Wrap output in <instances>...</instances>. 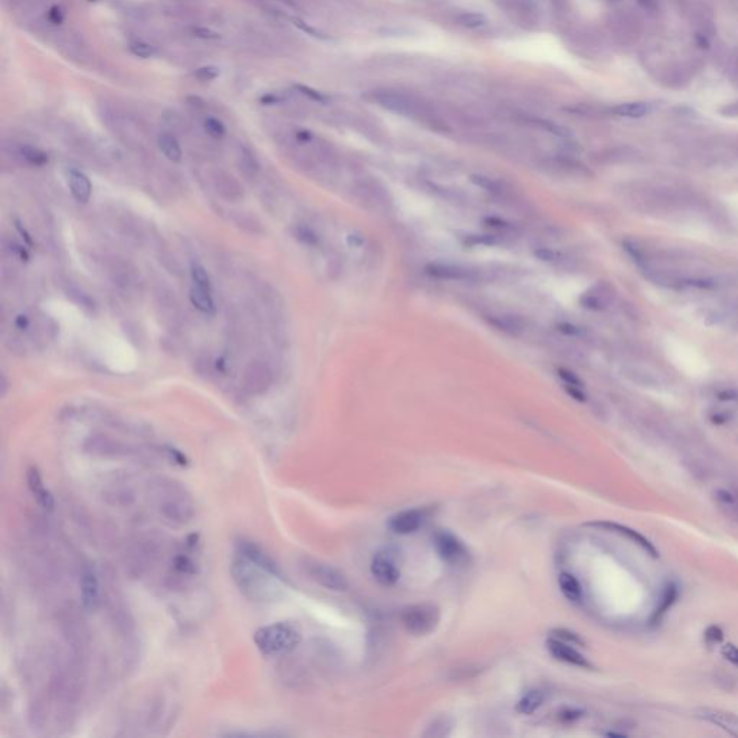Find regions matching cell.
<instances>
[{"label":"cell","mask_w":738,"mask_h":738,"mask_svg":"<svg viewBox=\"0 0 738 738\" xmlns=\"http://www.w3.org/2000/svg\"><path fill=\"white\" fill-rule=\"evenodd\" d=\"M642 61L647 71L662 85L672 90L687 87L698 69V58L694 54H678L671 46L654 42L645 46Z\"/></svg>","instance_id":"6da1fadb"},{"label":"cell","mask_w":738,"mask_h":738,"mask_svg":"<svg viewBox=\"0 0 738 738\" xmlns=\"http://www.w3.org/2000/svg\"><path fill=\"white\" fill-rule=\"evenodd\" d=\"M230 571L240 593L257 603L274 600L278 594V582H283L280 577L237 552L233 557Z\"/></svg>","instance_id":"7a4b0ae2"},{"label":"cell","mask_w":738,"mask_h":738,"mask_svg":"<svg viewBox=\"0 0 738 738\" xmlns=\"http://www.w3.org/2000/svg\"><path fill=\"white\" fill-rule=\"evenodd\" d=\"M300 640V629L290 622H278L260 627L254 633V643L264 656L286 655L296 649Z\"/></svg>","instance_id":"3957f363"},{"label":"cell","mask_w":738,"mask_h":738,"mask_svg":"<svg viewBox=\"0 0 738 738\" xmlns=\"http://www.w3.org/2000/svg\"><path fill=\"white\" fill-rule=\"evenodd\" d=\"M369 98L375 101L385 110L404 117L418 118L423 123L434 113V109H431L423 98H420L408 91L394 89H378L369 93Z\"/></svg>","instance_id":"277c9868"},{"label":"cell","mask_w":738,"mask_h":738,"mask_svg":"<svg viewBox=\"0 0 738 738\" xmlns=\"http://www.w3.org/2000/svg\"><path fill=\"white\" fill-rule=\"evenodd\" d=\"M607 28L610 37L619 46H635L643 33L640 17L627 9L613 10L607 17Z\"/></svg>","instance_id":"5b68a950"},{"label":"cell","mask_w":738,"mask_h":738,"mask_svg":"<svg viewBox=\"0 0 738 738\" xmlns=\"http://www.w3.org/2000/svg\"><path fill=\"white\" fill-rule=\"evenodd\" d=\"M564 41L575 55L584 60H599L606 52V42L602 33L587 25L570 26Z\"/></svg>","instance_id":"8992f818"},{"label":"cell","mask_w":738,"mask_h":738,"mask_svg":"<svg viewBox=\"0 0 738 738\" xmlns=\"http://www.w3.org/2000/svg\"><path fill=\"white\" fill-rule=\"evenodd\" d=\"M401 622L408 633L427 636L435 630L440 622V609L433 603L413 604L401 611Z\"/></svg>","instance_id":"52a82bcc"},{"label":"cell","mask_w":738,"mask_h":738,"mask_svg":"<svg viewBox=\"0 0 738 738\" xmlns=\"http://www.w3.org/2000/svg\"><path fill=\"white\" fill-rule=\"evenodd\" d=\"M509 21L523 29H535L539 24V13L534 0H494Z\"/></svg>","instance_id":"ba28073f"},{"label":"cell","mask_w":738,"mask_h":738,"mask_svg":"<svg viewBox=\"0 0 738 738\" xmlns=\"http://www.w3.org/2000/svg\"><path fill=\"white\" fill-rule=\"evenodd\" d=\"M305 570L307 575L319 586L332 590V591H345L349 586L348 579L342 571L332 567L321 561L309 559L305 562Z\"/></svg>","instance_id":"9c48e42d"},{"label":"cell","mask_w":738,"mask_h":738,"mask_svg":"<svg viewBox=\"0 0 738 738\" xmlns=\"http://www.w3.org/2000/svg\"><path fill=\"white\" fill-rule=\"evenodd\" d=\"M235 552L283 579V574H281V570L274 558L257 542L247 538H240L235 542Z\"/></svg>","instance_id":"30bf717a"},{"label":"cell","mask_w":738,"mask_h":738,"mask_svg":"<svg viewBox=\"0 0 738 738\" xmlns=\"http://www.w3.org/2000/svg\"><path fill=\"white\" fill-rule=\"evenodd\" d=\"M161 501V511L168 519L183 523L192 516V506L182 489L177 486L168 487V495L162 496Z\"/></svg>","instance_id":"8fae6325"},{"label":"cell","mask_w":738,"mask_h":738,"mask_svg":"<svg viewBox=\"0 0 738 738\" xmlns=\"http://www.w3.org/2000/svg\"><path fill=\"white\" fill-rule=\"evenodd\" d=\"M426 273L435 278L443 281H478L480 278V273L471 267H466L462 264H450V262H431L426 267Z\"/></svg>","instance_id":"7c38bea8"},{"label":"cell","mask_w":738,"mask_h":738,"mask_svg":"<svg viewBox=\"0 0 738 738\" xmlns=\"http://www.w3.org/2000/svg\"><path fill=\"white\" fill-rule=\"evenodd\" d=\"M273 382V372L262 361H251L244 369V386L251 394L266 393Z\"/></svg>","instance_id":"4fadbf2b"},{"label":"cell","mask_w":738,"mask_h":738,"mask_svg":"<svg viewBox=\"0 0 738 738\" xmlns=\"http://www.w3.org/2000/svg\"><path fill=\"white\" fill-rule=\"evenodd\" d=\"M434 542H435V548H437L438 555H440L444 561H447L449 564L459 566L469 557L465 543L458 537H454L450 532L443 531V532L435 534Z\"/></svg>","instance_id":"5bb4252c"},{"label":"cell","mask_w":738,"mask_h":738,"mask_svg":"<svg viewBox=\"0 0 738 738\" xmlns=\"http://www.w3.org/2000/svg\"><path fill=\"white\" fill-rule=\"evenodd\" d=\"M371 573L377 582L384 587L394 586L401 575L397 561L388 551L375 554L371 562Z\"/></svg>","instance_id":"9a60e30c"},{"label":"cell","mask_w":738,"mask_h":738,"mask_svg":"<svg viewBox=\"0 0 738 738\" xmlns=\"http://www.w3.org/2000/svg\"><path fill=\"white\" fill-rule=\"evenodd\" d=\"M355 195L361 202L371 208H386L391 204L388 189L372 179H365L355 185Z\"/></svg>","instance_id":"2e32d148"},{"label":"cell","mask_w":738,"mask_h":738,"mask_svg":"<svg viewBox=\"0 0 738 738\" xmlns=\"http://www.w3.org/2000/svg\"><path fill=\"white\" fill-rule=\"evenodd\" d=\"M587 526H594V528H602L604 531H609V532H614V534H619L624 538H627L630 542L636 543L638 547H640L643 551H646V554L652 555L654 558H656L659 555L656 547L654 546L652 542H650L646 537H643L642 534H639L638 531L629 528V526L626 525H620V523H616V522H607V521H603V522H590V523H586Z\"/></svg>","instance_id":"e0dca14e"},{"label":"cell","mask_w":738,"mask_h":738,"mask_svg":"<svg viewBox=\"0 0 738 738\" xmlns=\"http://www.w3.org/2000/svg\"><path fill=\"white\" fill-rule=\"evenodd\" d=\"M547 647L550 650V654L555 659H558L561 662H566V663L577 666V667H583V669H590V671L594 669L593 663L590 660H587V658L579 654L578 650L574 649L573 645H570V643H566V642H562L559 639L551 638L547 642Z\"/></svg>","instance_id":"ac0fdd59"},{"label":"cell","mask_w":738,"mask_h":738,"mask_svg":"<svg viewBox=\"0 0 738 738\" xmlns=\"http://www.w3.org/2000/svg\"><path fill=\"white\" fill-rule=\"evenodd\" d=\"M487 322L499 332L512 338H521L525 335V332L528 330V323H526L522 316L512 313L490 314L487 316Z\"/></svg>","instance_id":"d6986e66"},{"label":"cell","mask_w":738,"mask_h":738,"mask_svg":"<svg viewBox=\"0 0 738 738\" xmlns=\"http://www.w3.org/2000/svg\"><path fill=\"white\" fill-rule=\"evenodd\" d=\"M613 300H614L613 287L607 283H597L595 286L588 289L582 296V298H579V303H582L583 307L588 310L600 312V310L607 309L613 303Z\"/></svg>","instance_id":"ffe728a7"},{"label":"cell","mask_w":738,"mask_h":738,"mask_svg":"<svg viewBox=\"0 0 738 738\" xmlns=\"http://www.w3.org/2000/svg\"><path fill=\"white\" fill-rule=\"evenodd\" d=\"M426 521V512L421 509H408V511H402L391 518L390 526L391 530L397 534L406 535L415 532L421 525Z\"/></svg>","instance_id":"44dd1931"},{"label":"cell","mask_w":738,"mask_h":738,"mask_svg":"<svg viewBox=\"0 0 738 738\" xmlns=\"http://www.w3.org/2000/svg\"><path fill=\"white\" fill-rule=\"evenodd\" d=\"M81 602L87 610H96L100 602V584L94 570L85 568L80 579Z\"/></svg>","instance_id":"7402d4cb"},{"label":"cell","mask_w":738,"mask_h":738,"mask_svg":"<svg viewBox=\"0 0 738 738\" xmlns=\"http://www.w3.org/2000/svg\"><path fill=\"white\" fill-rule=\"evenodd\" d=\"M26 480H28V487L32 492L33 498L37 499V502L45 509H54V506H55L54 496H52L51 492L45 487L42 476H41V471H39L38 467L30 466L28 469Z\"/></svg>","instance_id":"603a6c76"},{"label":"cell","mask_w":738,"mask_h":738,"mask_svg":"<svg viewBox=\"0 0 738 738\" xmlns=\"http://www.w3.org/2000/svg\"><path fill=\"white\" fill-rule=\"evenodd\" d=\"M515 120H516V123H521V125H523V126L542 130V132L550 133V134H552V136H555L558 138H562V140H570L571 138V132L568 129H566L564 126L557 125V123H554L551 120L537 117V116H530V114H518Z\"/></svg>","instance_id":"cb8c5ba5"},{"label":"cell","mask_w":738,"mask_h":738,"mask_svg":"<svg viewBox=\"0 0 738 738\" xmlns=\"http://www.w3.org/2000/svg\"><path fill=\"white\" fill-rule=\"evenodd\" d=\"M214 186L218 192V195L228 202H238L244 197V189L241 183L234 177H231V174L225 172H219L217 174L214 179Z\"/></svg>","instance_id":"d4e9b609"},{"label":"cell","mask_w":738,"mask_h":738,"mask_svg":"<svg viewBox=\"0 0 738 738\" xmlns=\"http://www.w3.org/2000/svg\"><path fill=\"white\" fill-rule=\"evenodd\" d=\"M68 179H69V189H71L74 199L81 204L89 202L91 198L93 186H91L90 179L87 178V174H84L82 172L77 169H71L68 173Z\"/></svg>","instance_id":"484cf974"},{"label":"cell","mask_w":738,"mask_h":738,"mask_svg":"<svg viewBox=\"0 0 738 738\" xmlns=\"http://www.w3.org/2000/svg\"><path fill=\"white\" fill-rule=\"evenodd\" d=\"M654 111V104L649 101H626L611 107V113L624 118H642Z\"/></svg>","instance_id":"4316f807"},{"label":"cell","mask_w":738,"mask_h":738,"mask_svg":"<svg viewBox=\"0 0 738 738\" xmlns=\"http://www.w3.org/2000/svg\"><path fill=\"white\" fill-rule=\"evenodd\" d=\"M678 595H679V591H678L676 584L671 583L665 587L660 600H659V604L655 609L652 618H650V626H658L660 623V620L665 618V614L669 611V609L676 603Z\"/></svg>","instance_id":"83f0119b"},{"label":"cell","mask_w":738,"mask_h":738,"mask_svg":"<svg viewBox=\"0 0 738 738\" xmlns=\"http://www.w3.org/2000/svg\"><path fill=\"white\" fill-rule=\"evenodd\" d=\"M558 584H559L561 593L564 594V597H566L567 600H570L573 603H578L579 600L583 599L582 586H579L578 579L573 574L561 573L559 577H558Z\"/></svg>","instance_id":"f1b7e54d"},{"label":"cell","mask_w":738,"mask_h":738,"mask_svg":"<svg viewBox=\"0 0 738 738\" xmlns=\"http://www.w3.org/2000/svg\"><path fill=\"white\" fill-rule=\"evenodd\" d=\"M189 298H190L192 305L195 306L199 312H202L205 314H214L215 313V303L213 300V296H210V290L193 286L190 289Z\"/></svg>","instance_id":"f546056e"},{"label":"cell","mask_w":738,"mask_h":738,"mask_svg":"<svg viewBox=\"0 0 738 738\" xmlns=\"http://www.w3.org/2000/svg\"><path fill=\"white\" fill-rule=\"evenodd\" d=\"M157 145H159V149L170 162L178 163L182 161V149L174 136L169 133H162L157 137Z\"/></svg>","instance_id":"4dcf8cb0"},{"label":"cell","mask_w":738,"mask_h":738,"mask_svg":"<svg viewBox=\"0 0 738 738\" xmlns=\"http://www.w3.org/2000/svg\"><path fill=\"white\" fill-rule=\"evenodd\" d=\"M543 701H546V694H543L542 691H539V690L530 691L528 694H525L521 698V701L518 702L516 711L519 714H523V715L534 714L537 710L541 708V705L543 704Z\"/></svg>","instance_id":"1f68e13d"},{"label":"cell","mask_w":738,"mask_h":738,"mask_svg":"<svg viewBox=\"0 0 738 738\" xmlns=\"http://www.w3.org/2000/svg\"><path fill=\"white\" fill-rule=\"evenodd\" d=\"M485 225L489 226L490 230H494L496 235H501L503 238H514V237H518L521 233L519 228L514 225L512 222H509L502 218H496V217L486 218Z\"/></svg>","instance_id":"d6a6232c"},{"label":"cell","mask_w":738,"mask_h":738,"mask_svg":"<svg viewBox=\"0 0 738 738\" xmlns=\"http://www.w3.org/2000/svg\"><path fill=\"white\" fill-rule=\"evenodd\" d=\"M456 21H458V24L460 26H463L465 29H470V30L480 29V28L486 26V24H487L486 16L483 13H480V12H476V10L460 12L458 15V17H456Z\"/></svg>","instance_id":"836d02e7"},{"label":"cell","mask_w":738,"mask_h":738,"mask_svg":"<svg viewBox=\"0 0 738 738\" xmlns=\"http://www.w3.org/2000/svg\"><path fill=\"white\" fill-rule=\"evenodd\" d=\"M238 165H240V169L242 170V173L245 174V177H249V178H255L257 174H258V172H260V163L255 159V156L249 149H245V147H241V150H240Z\"/></svg>","instance_id":"e575fe53"},{"label":"cell","mask_w":738,"mask_h":738,"mask_svg":"<svg viewBox=\"0 0 738 738\" xmlns=\"http://www.w3.org/2000/svg\"><path fill=\"white\" fill-rule=\"evenodd\" d=\"M19 153L24 159L32 166H45L48 163V154L44 150L35 146L25 145L19 149Z\"/></svg>","instance_id":"d590c367"},{"label":"cell","mask_w":738,"mask_h":738,"mask_svg":"<svg viewBox=\"0 0 738 738\" xmlns=\"http://www.w3.org/2000/svg\"><path fill=\"white\" fill-rule=\"evenodd\" d=\"M717 502L723 509H727L728 515H737L738 516V498L731 494L730 490H718L717 492Z\"/></svg>","instance_id":"8d00e7d4"},{"label":"cell","mask_w":738,"mask_h":738,"mask_svg":"<svg viewBox=\"0 0 738 738\" xmlns=\"http://www.w3.org/2000/svg\"><path fill=\"white\" fill-rule=\"evenodd\" d=\"M190 276H192V280H193V286L210 290L209 274L201 264H197V262H193V264L190 266Z\"/></svg>","instance_id":"74e56055"},{"label":"cell","mask_w":738,"mask_h":738,"mask_svg":"<svg viewBox=\"0 0 738 738\" xmlns=\"http://www.w3.org/2000/svg\"><path fill=\"white\" fill-rule=\"evenodd\" d=\"M129 51L132 52V54H133L134 57L142 58V60L153 58V57L157 54V51H156V48H154L153 45H150V44H147V42H142V41L130 44Z\"/></svg>","instance_id":"f35d334b"},{"label":"cell","mask_w":738,"mask_h":738,"mask_svg":"<svg viewBox=\"0 0 738 738\" xmlns=\"http://www.w3.org/2000/svg\"><path fill=\"white\" fill-rule=\"evenodd\" d=\"M204 129L210 137H214V138H222L226 133L224 123L215 117H206L204 121Z\"/></svg>","instance_id":"ab89813d"},{"label":"cell","mask_w":738,"mask_h":738,"mask_svg":"<svg viewBox=\"0 0 738 738\" xmlns=\"http://www.w3.org/2000/svg\"><path fill=\"white\" fill-rule=\"evenodd\" d=\"M296 237L298 241H302L303 244L306 245H310V247H313V245H318L319 244V237L318 234H316L312 228H309L307 225H297L296 226V231H294Z\"/></svg>","instance_id":"60d3db41"},{"label":"cell","mask_w":738,"mask_h":738,"mask_svg":"<svg viewBox=\"0 0 738 738\" xmlns=\"http://www.w3.org/2000/svg\"><path fill=\"white\" fill-rule=\"evenodd\" d=\"M723 640H724V631L719 626L711 624L704 631V642L708 647H714L719 643H723Z\"/></svg>","instance_id":"b9f144b4"},{"label":"cell","mask_w":738,"mask_h":738,"mask_svg":"<svg viewBox=\"0 0 738 738\" xmlns=\"http://www.w3.org/2000/svg\"><path fill=\"white\" fill-rule=\"evenodd\" d=\"M219 73H221L219 68L215 65H204L193 71V77L202 82H208V81L217 80L219 77Z\"/></svg>","instance_id":"7bdbcfd3"},{"label":"cell","mask_w":738,"mask_h":738,"mask_svg":"<svg viewBox=\"0 0 738 738\" xmlns=\"http://www.w3.org/2000/svg\"><path fill=\"white\" fill-rule=\"evenodd\" d=\"M291 22H293V25H294L296 28H298L300 30H303L305 33L310 35V37H313V38H316V39H322V41L329 39V37H327L326 33H323V32L319 30V29H316V28L312 26L310 24H307V22H305L303 19H300V17H291Z\"/></svg>","instance_id":"ee69618b"},{"label":"cell","mask_w":738,"mask_h":738,"mask_svg":"<svg viewBox=\"0 0 738 738\" xmlns=\"http://www.w3.org/2000/svg\"><path fill=\"white\" fill-rule=\"evenodd\" d=\"M550 5L557 19H567L571 13V0H550Z\"/></svg>","instance_id":"f6af8a7d"},{"label":"cell","mask_w":738,"mask_h":738,"mask_svg":"<svg viewBox=\"0 0 738 738\" xmlns=\"http://www.w3.org/2000/svg\"><path fill=\"white\" fill-rule=\"evenodd\" d=\"M552 638L555 639H559L562 642L566 643H570V645H578V646H584V640L579 638L578 635L573 633V631L570 630H566V629H557V630H552Z\"/></svg>","instance_id":"bcb514c9"},{"label":"cell","mask_w":738,"mask_h":738,"mask_svg":"<svg viewBox=\"0 0 738 738\" xmlns=\"http://www.w3.org/2000/svg\"><path fill=\"white\" fill-rule=\"evenodd\" d=\"M296 90H297L298 93H300L302 96H305L306 98H309V100H312V101H314V102L326 104L327 100H329L323 93H321V91H318V90H314V89H310V87H307V85H300V84H297V85H296Z\"/></svg>","instance_id":"7dc6e473"},{"label":"cell","mask_w":738,"mask_h":738,"mask_svg":"<svg viewBox=\"0 0 738 738\" xmlns=\"http://www.w3.org/2000/svg\"><path fill=\"white\" fill-rule=\"evenodd\" d=\"M726 73H727V77L728 80L738 85V49H735L732 54L730 55L728 61H727V68H726Z\"/></svg>","instance_id":"c3c4849f"},{"label":"cell","mask_w":738,"mask_h":738,"mask_svg":"<svg viewBox=\"0 0 738 738\" xmlns=\"http://www.w3.org/2000/svg\"><path fill=\"white\" fill-rule=\"evenodd\" d=\"M534 255L543 262H559L561 261V254L548 247H538L534 251Z\"/></svg>","instance_id":"681fc988"},{"label":"cell","mask_w":738,"mask_h":738,"mask_svg":"<svg viewBox=\"0 0 738 738\" xmlns=\"http://www.w3.org/2000/svg\"><path fill=\"white\" fill-rule=\"evenodd\" d=\"M174 568L183 574H193L197 571L193 561L186 555H178L177 558H174Z\"/></svg>","instance_id":"f907efd6"},{"label":"cell","mask_w":738,"mask_h":738,"mask_svg":"<svg viewBox=\"0 0 738 738\" xmlns=\"http://www.w3.org/2000/svg\"><path fill=\"white\" fill-rule=\"evenodd\" d=\"M193 35H195L197 38H201V39H205V41H215V39H219L221 35L219 32L210 29V28H206V26H195L192 29Z\"/></svg>","instance_id":"816d5d0a"},{"label":"cell","mask_w":738,"mask_h":738,"mask_svg":"<svg viewBox=\"0 0 738 738\" xmlns=\"http://www.w3.org/2000/svg\"><path fill=\"white\" fill-rule=\"evenodd\" d=\"M558 377H559L562 381H564V385H566V386H583L582 379H579L574 372H571L570 369L559 368V369H558Z\"/></svg>","instance_id":"f5cc1de1"},{"label":"cell","mask_w":738,"mask_h":738,"mask_svg":"<svg viewBox=\"0 0 738 738\" xmlns=\"http://www.w3.org/2000/svg\"><path fill=\"white\" fill-rule=\"evenodd\" d=\"M557 327H558V330L561 333H564V335L571 336V338H583L584 336V329L579 327V326H575L573 323L564 322V323H559Z\"/></svg>","instance_id":"db71d44e"},{"label":"cell","mask_w":738,"mask_h":738,"mask_svg":"<svg viewBox=\"0 0 738 738\" xmlns=\"http://www.w3.org/2000/svg\"><path fill=\"white\" fill-rule=\"evenodd\" d=\"M721 655L730 662L732 663L735 667H738V647L732 643H726L723 645L721 647Z\"/></svg>","instance_id":"11a10c76"},{"label":"cell","mask_w":738,"mask_h":738,"mask_svg":"<svg viewBox=\"0 0 738 738\" xmlns=\"http://www.w3.org/2000/svg\"><path fill=\"white\" fill-rule=\"evenodd\" d=\"M48 17H49V21H51L52 24L60 25V24L64 22L65 15H64V10H62L60 6H52V8L49 9V12H48Z\"/></svg>","instance_id":"9f6ffc18"},{"label":"cell","mask_w":738,"mask_h":738,"mask_svg":"<svg viewBox=\"0 0 738 738\" xmlns=\"http://www.w3.org/2000/svg\"><path fill=\"white\" fill-rule=\"evenodd\" d=\"M15 326H16L17 329H21V330L28 329V326H29V319H28V316H25V314H19V316H17L16 321H15Z\"/></svg>","instance_id":"6f0895ef"},{"label":"cell","mask_w":738,"mask_h":738,"mask_svg":"<svg viewBox=\"0 0 738 738\" xmlns=\"http://www.w3.org/2000/svg\"><path fill=\"white\" fill-rule=\"evenodd\" d=\"M278 101H280V98L277 96H264V97L261 98V102H264V104H276Z\"/></svg>","instance_id":"680465c9"},{"label":"cell","mask_w":738,"mask_h":738,"mask_svg":"<svg viewBox=\"0 0 738 738\" xmlns=\"http://www.w3.org/2000/svg\"><path fill=\"white\" fill-rule=\"evenodd\" d=\"M638 3H639L640 6H643L645 9H650V8H654V6H655L656 0H638Z\"/></svg>","instance_id":"91938a15"},{"label":"cell","mask_w":738,"mask_h":738,"mask_svg":"<svg viewBox=\"0 0 738 738\" xmlns=\"http://www.w3.org/2000/svg\"><path fill=\"white\" fill-rule=\"evenodd\" d=\"M0 381H2V391H0V394H2V397H5V395H6V391H8V382H6L5 375L0 377Z\"/></svg>","instance_id":"94428289"},{"label":"cell","mask_w":738,"mask_h":738,"mask_svg":"<svg viewBox=\"0 0 738 738\" xmlns=\"http://www.w3.org/2000/svg\"><path fill=\"white\" fill-rule=\"evenodd\" d=\"M16 224H17V225H16V228H17V230H19V233H21V234L24 235V238H25V240H26V241H28L29 244H32V241H30V238H29V234H28V233H26L25 230H22V226H21V224H19V222H16Z\"/></svg>","instance_id":"6125c7cd"},{"label":"cell","mask_w":738,"mask_h":738,"mask_svg":"<svg viewBox=\"0 0 738 738\" xmlns=\"http://www.w3.org/2000/svg\"><path fill=\"white\" fill-rule=\"evenodd\" d=\"M281 2H285V3H287V5L293 6V8H296V3L293 2V0H281Z\"/></svg>","instance_id":"be15d7a7"}]
</instances>
